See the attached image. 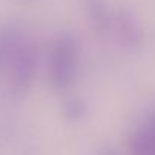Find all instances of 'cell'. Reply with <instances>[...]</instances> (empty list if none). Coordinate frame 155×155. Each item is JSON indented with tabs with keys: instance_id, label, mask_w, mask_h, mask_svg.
Here are the masks:
<instances>
[{
	"instance_id": "cell-1",
	"label": "cell",
	"mask_w": 155,
	"mask_h": 155,
	"mask_svg": "<svg viewBox=\"0 0 155 155\" xmlns=\"http://www.w3.org/2000/svg\"><path fill=\"white\" fill-rule=\"evenodd\" d=\"M77 45L71 35L62 36L53 50L51 57V81L56 87L69 84L75 74Z\"/></svg>"
},
{
	"instance_id": "cell-2",
	"label": "cell",
	"mask_w": 155,
	"mask_h": 155,
	"mask_svg": "<svg viewBox=\"0 0 155 155\" xmlns=\"http://www.w3.org/2000/svg\"><path fill=\"white\" fill-rule=\"evenodd\" d=\"M33 65H35V56L30 50H23L20 53L15 69H14V81L17 89H24L27 87L30 77L33 74Z\"/></svg>"
},
{
	"instance_id": "cell-3",
	"label": "cell",
	"mask_w": 155,
	"mask_h": 155,
	"mask_svg": "<svg viewBox=\"0 0 155 155\" xmlns=\"http://www.w3.org/2000/svg\"><path fill=\"white\" fill-rule=\"evenodd\" d=\"M14 47H15V33L11 30H3L0 33V66L14 53Z\"/></svg>"
}]
</instances>
